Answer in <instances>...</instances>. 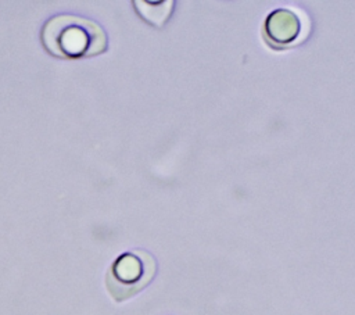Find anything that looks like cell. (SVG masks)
Instances as JSON below:
<instances>
[{
	"label": "cell",
	"instance_id": "6da1fadb",
	"mask_svg": "<svg viewBox=\"0 0 355 315\" xmlns=\"http://www.w3.org/2000/svg\"><path fill=\"white\" fill-rule=\"evenodd\" d=\"M40 40L49 54L68 60L94 57L108 47L103 26L75 14H58L47 19L42 28Z\"/></svg>",
	"mask_w": 355,
	"mask_h": 315
},
{
	"label": "cell",
	"instance_id": "7a4b0ae2",
	"mask_svg": "<svg viewBox=\"0 0 355 315\" xmlns=\"http://www.w3.org/2000/svg\"><path fill=\"white\" fill-rule=\"evenodd\" d=\"M157 275V259L146 250L136 248L115 258L105 275L111 297L121 303L146 289Z\"/></svg>",
	"mask_w": 355,
	"mask_h": 315
},
{
	"label": "cell",
	"instance_id": "3957f363",
	"mask_svg": "<svg viewBox=\"0 0 355 315\" xmlns=\"http://www.w3.org/2000/svg\"><path fill=\"white\" fill-rule=\"evenodd\" d=\"M312 29L308 12L300 7H277L270 11L262 26V37L273 50H286L304 43Z\"/></svg>",
	"mask_w": 355,
	"mask_h": 315
},
{
	"label": "cell",
	"instance_id": "277c9868",
	"mask_svg": "<svg viewBox=\"0 0 355 315\" xmlns=\"http://www.w3.org/2000/svg\"><path fill=\"white\" fill-rule=\"evenodd\" d=\"M133 6L137 11V14L148 24L161 28L164 26V24L169 19L172 11H173V6L175 1H133Z\"/></svg>",
	"mask_w": 355,
	"mask_h": 315
}]
</instances>
